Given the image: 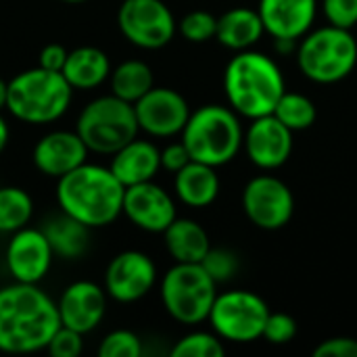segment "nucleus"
Masks as SVG:
<instances>
[{"mask_svg": "<svg viewBox=\"0 0 357 357\" xmlns=\"http://www.w3.org/2000/svg\"><path fill=\"white\" fill-rule=\"evenodd\" d=\"M61 326L59 307L38 284L10 282L0 287V351L38 354L48 347Z\"/></svg>", "mask_w": 357, "mask_h": 357, "instance_id": "1", "label": "nucleus"}, {"mask_svg": "<svg viewBox=\"0 0 357 357\" xmlns=\"http://www.w3.org/2000/svg\"><path fill=\"white\" fill-rule=\"evenodd\" d=\"M123 195L126 186L111 167L90 161L61 176L54 190L59 209L90 230L111 226L123 215Z\"/></svg>", "mask_w": 357, "mask_h": 357, "instance_id": "2", "label": "nucleus"}, {"mask_svg": "<svg viewBox=\"0 0 357 357\" xmlns=\"http://www.w3.org/2000/svg\"><path fill=\"white\" fill-rule=\"evenodd\" d=\"M224 90L228 105L247 119L274 113L284 94V75L278 63L257 50H241L230 59L224 71Z\"/></svg>", "mask_w": 357, "mask_h": 357, "instance_id": "3", "label": "nucleus"}, {"mask_svg": "<svg viewBox=\"0 0 357 357\" xmlns=\"http://www.w3.org/2000/svg\"><path fill=\"white\" fill-rule=\"evenodd\" d=\"M73 98V88L61 71L31 67L8 82L6 111L21 123L46 126L59 121Z\"/></svg>", "mask_w": 357, "mask_h": 357, "instance_id": "4", "label": "nucleus"}, {"mask_svg": "<svg viewBox=\"0 0 357 357\" xmlns=\"http://www.w3.org/2000/svg\"><path fill=\"white\" fill-rule=\"evenodd\" d=\"M243 138L245 130L238 113L224 105H203L197 111H190L182 130V142L192 161L213 167L230 163L243 149Z\"/></svg>", "mask_w": 357, "mask_h": 357, "instance_id": "5", "label": "nucleus"}, {"mask_svg": "<svg viewBox=\"0 0 357 357\" xmlns=\"http://www.w3.org/2000/svg\"><path fill=\"white\" fill-rule=\"evenodd\" d=\"M299 71L316 84H337L357 65V40L351 29L324 25L310 29L297 44Z\"/></svg>", "mask_w": 357, "mask_h": 357, "instance_id": "6", "label": "nucleus"}, {"mask_svg": "<svg viewBox=\"0 0 357 357\" xmlns=\"http://www.w3.org/2000/svg\"><path fill=\"white\" fill-rule=\"evenodd\" d=\"M75 132L82 136L90 153L113 155L140 132L134 105L115 94L90 100L77 115Z\"/></svg>", "mask_w": 357, "mask_h": 357, "instance_id": "7", "label": "nucleus"}, {"mask_svg": "<svg viewBox=\"0 0 357 357\" xmlns=\"http://www.w3.org/2000/svg\"><path fill=\"white\" fill-rule=\"evenodd\" d=\"M161 303L180 324H201L218 297V282L201 264H174L161 278Z\"/></svg>", "mask_w": 357, "mask_h": 357, "instance_id": "8", "label": "nucleus"}, {"mask_svg": "<svg viewBox=\"0 0 357 357\" xmlns=\"http://www.w3.org/2000/svg\"><path fill=\"white\" fill-rule=\"evenodd\" d=\"M268 316L270 307L257 293L226 291L218 293L207 320L222 341L253 343L261 339Z\"/></svg>", "mask_w": 357, "mask_h": 357, "instance_id": "9", "label": "nucleus"}, {"mask_svg": "<svg viewBox=\"0 0 357 357\" xmlns=\"http://www.w3.org/2000/svg\"><path fill=\"white\" fill-rule=\"evenodd\" d=\"M117 27L136 48L159 50L174 40L178 21L163 0H123L117 10Z\"/></svg>", "mask_w": 357, "mask_h": 357, "instance_id": "10", "label": "nucleus"}, {"mask_svg": "<svg viewBox=\"0 0 357 357\" xmlns=\"http://www.w3.org/2000/svg\"><path fill=\"white\" fill-rule=\"evenodd\" d=\"M243 209L249 222L261 230L284 228L295 213L293 190L274 176H255L243 190Z\"/></svg>", "mask_w": 357, "mask_h": 357, "instance_id": "11", "label": "nucleus"}, {"mask_svg": "<svg viewBox=\"0 0 357 357\" xmlns=\"http://www.w3.org/2000/svg\"><path fill=\"white\" fill-rule=\"evenodd\" d=\"M157 282L155 261L136 249L117 253L105 270L102 287L109 299L117 303H136L144 299Z\"/></svg>", "mask_w": 357, "mask_h": 357, "instance_id": "12", "label": "nucleus"}, {"mask_svg": "<svg viewBox=\"0 0 357 357\" xmlns=\"http://www.w3.org/2000/svg\"><path fill=\"white\" fill-rule=\"evenodd\" d=\"M54 251L42 228H21L10 234L4 249L6 272L15 282L40 284L54 261Z\"/></svg>", "mask_w": 357, "mask_h": 357, "instance_id": "13", "label": "nucleus"}, {"mask_svg": "<svg viewBox=\"0 0 357 357\" xmlns=\"http://www.w3.org/2000/svg\"><path fill=\"white\" fill-rule=\"evenodd\" d=\"M134 111L140 132L153 138H172L182 134L190 117L186 98L178 90L165 86H153L134 102Z\"/></svg>", "mask_w": 357, "mask_h": 357, "instance_id": "14", "label": "nucleus"}, {"mask_svg": "<svg viewBox=\"0 0 357 357\" xmlns=\"http://www.w3.org/2000/svg\"><path fill=\"white\" fill-rule=\"evenodd\" d=\"M293 134L295 132H291L272 113L255 117L245 130L243 149L249 161L259 169H278L291 159Z\"/></svg>", "mask_w": 357, "mask_h": 357, "instance_id": "15", "label": "nucleus"}, {"mask_svg": "<svg viewBox=\"0 0 357 357\" xmlns=\"http://www.w3.org/2000/svg\"><path fill=\"white\" fill-rule=\"evenodd\" d=\"M123 215L144 232L163 234L165 228L178 218V211L174 197L151 180L126 188Z\"/></svg>", "mask_w": 357, "mask_h": 357, "instance_id": "16", "label": "nucleus"}, {"mask_svg": "<svg viewBox=\"0 0 357 357\" xmlns=\"http://www.w3.org/2000/svg\"><path fill=\"white\" fill-rule=\"evenodd\" d=\"M109 295L105 287L92 280H75L63 289L56 307L61 324L73 328L82 335H88L98 328L107 314Z\"/></svg>", "mask_w": 357, "mask_h": 357, "instance_id": "17", "label": "nucleus"}, {"mask_svg": "<svg viewBox=\"0 0 357 357\" xmlns=\"http://www.w3.org/2000/svg\"><path fill=\"white\" fill-rule=\"evenodd\" d=\"M88 146L73 130H50L33 144L31 161L42 176L59 180L88 161Z\"/></svg>", "mask_w": 357, "mask_h": 357, "instance_id": "18", "label": "nucleus"}, {"mask_svg": "<svg viewBox=\"0 0 357 357\" xmlns=\"http://www.w3.org/2000/svg\"><path fill=\"white\" fill-rule=\"evenodd\" d=\"M257 13L268 36L299 42L316 21L318 0H259Z\"/></svg>", "mask_w": 357, "mask_h": 357, "instance_id": "19", "label": "nucleus"}, {"mask_svg": "<svg viewBox=\"0 0 357 357\" xmlns=\"http://www.w3.org/2000/svg\"><path fill=\"white\" fill-rule=\"evenodd\" d=\"M109 167L126 188L151 182L161 169V149H157L155 142L136 136L111 155Z\"/></svg>", "mask_w": 357, "mask_h": 357, "instance_id": "20", "label": "nucleus"}, {"mask_svg": "<svg viewBox=\"0 0 357 357\" xmlns=\"http://www.w3.org/2000/svg\"><path fill=\"white\" fill-rule=\"evenodd\" d=\"M174 192L188 207H209L220 195V176L213 165L190 161L174 174Z\"/></svg>", "mask_w": 357, "mask_h": 357, "instance_id": "21", "label": "nucleus"}, {"mask_svg": "<svg viewBox=\"0 0 357 357\" xmlns=\"http://www.w3.org/2000/svg\"><path fill=\"white\" fill-rule=\"evenodd\" d=\"M264 36H266V27L255 8L236 6L226 10L222 17H218L215 40L228 50L234 52L251 50Z\"/></svg>", "mask_w": 357, "mask_h": 357, "instance_id": "22", "label": "nucleus"}, {"mask_svg": "<svg viewBox=\"0 0 357 357\" xmlns=\"http://www.w3.org/2000/svg\"><path fill=\"white\" fill-rule=\"evenodd\" d=\"M109 54L96 46H79L69 50L63 65V75L73 90H94L102 86L111 75Z\"/></svg>", "mask_w": 357, "mask_h": 357, "instance_id": "23", "label": "nucleus"}, {"mask_svg": "<svg viewBox=\"0 0 357 357\" xmlns=\"http://www.w3.org/2000/svg\"><path fill=\"white\" fill-rule=\"evenodd\" d=\"M163 243L176 264H201L211 249L207 230L199 222L188 218H176L165 228Z\"/></svg>", "mask_w": 357, "mask_h": 357, "instance_id": "24", "label": "nucleus"}, {"mask_svg": "<svg viewBox=\"0 0 357 357\" xmlns=\"http://www.w3.org/2000/svg\"><path fill=\"white\" fill-rule=\"evenodd\" d=\"M52 251L61 259H79L90 245V228L61 211L42 226Z\"/></svg>", "mask_w": 357, "mask_h": 357, "instance_id": "25", "label": "nucleus"}, {"mask_svg": "<svg viewBox=\"0 0 357 357\" xmlns=\"http://www.w3.org/2000/svg\"><path fill=\"white\" fill-rule=\"evenodd\" d=\"M109 84H111V94L134 105L155 86V77H153V69L144 61L128 59L119 63L115 69H111Z\"/></svg>", "mask_w": 357, "mask_h": 357, "instance_id": "26", "label": "nucleus"}, {"mask_svg": "<svg viewBox=\"0 0 357 357\" xmlns=\"http://www.w3.org/2000/svg\"><path fill=\"white\" fill-rule=\"evenodd\" d=\"M33 199L21 186H0V234H13L29 226Z\"/></svg>", "mask_w": 357, "mask_h": 357, "instance_id": "27", "label": "nucleus"}, {"mask_svg": "<svg viewBox=\"0 0 357 357\" xmlns=\"http://www.w3.org/2000/svg\"><path fill=\"white\" fill-rule=\"evenodd\" d=\"M276 119H280L291 132H303L316 123L318 111L312 98L299 92H287L278 98L274 113Z\"/></svg>", "mask_w": 357, "mask_h": 357, "instance_id": "28", "label": "nucleus"}, {"mask_svg": "<svg viewBox=\"0 0 357 357\" xmlns=\"http://www.w3.org/2000/svg\"><path fill=\"white\" fill-rule=\"evenodd\" d=\"M224 354H226L224 341L215 333H203V331L184 335L172 347V357H222Z\"/></svg>", "mask_w": 357, "mask_h": 357, "instance_id": "29", "label": "nucleus"}, {"mask_svg": "<svg viewBox=\"0 0 357 357\" xmlns=\"http://www.w3.org/2000/svg\"><path fill=\"white\" fill-rule=\"evenodd\" d=\"M178 31L184 40L192 44H203L215 38L218 31V17L207 10H190L178 23Z\"/></svg>", "mask_w": 357, "mask_h": 357, "instance_id": "30", "label": "nucleus"}, {"mask_svg": "<svg viewBox=\"0 0 357 357\" xmlns=\"http://www.w3.org/2000/svg\"><path fill=\"white\" fill-rule=\"evenodd\" d=\"M201 266L220 284V282H228V280H232L236 276V272L241 268V259H238V255L232 249L211 247L207 251V255L203 257Z\"/></svg>", "mask_w": 357, "mask_h": 357, "instance_id": "31", "label": "nucleus"}, {"mask_svg": "<svg viewBox=\"0 0 357 357\" xmlns=\"http://www.w3.org/2000/svg\"><path fill=\"white\" fill-rule=\"evenodd\" d=\"M100 357H140L142 356V341L136 333L119 328L109 333L100 345H98Z\"/></svg>", "mask_w": 357, "mask_h": 357, "instance_id": "32", "label": "nucleus"}, {"mask_svg": "<svg viewBox=\"0 0 357 357\" xmlns=\"http://www.w3.org/2000/svg\"><path fill=\"white\" fill-rule=\"evenodd\" d=\"M297 337V322L293 316L284 314V312H270L266 326H264V335L261 339H266L272 345H287Z\"/></svg>", "mask_w": 357, "mask_h": 357, "instance_id": "33", "label": "nucleus"}, {"mask_svg": "<svg viewBox=\"0 0 357 357\" xmlns=\"http://www.w3.org/2000/svg\"><path fill=\"white\" fill-rule=\"evenodd\" d=\"M84 337L86 335L61 324L54 337L50 339L46 351L52 357H77L84 351Z\"/></svg>", "mask_w": 357, "mask_h": 357, "instance_id": "34", "label": "nucleus"}, {"mask_svg": "<svg viewBox=\"0 0 357 357\" xmlns=\"http://www.w3.org/2000/svg\"><path fill=\"white\" fill-rule=\"evenodd\" d=\"M324 17L331 25L354 29L357 25V0H324Z\"/></svg>", "mask_w": 357, "mask_h": 357, "instance_id": "35", "label": "nucleus"}, {"mask_svg": "<svg viewBox=\"0 0 357 357\" xmlns=\"http://www.w3.org/2000/svg\"><path fill=\"white\" fill-rule=\"evenodd\" d=\"M316 357H357V339L351 337H333L322 341L316 349Z\"/></svg>", "mask_w": 357, "mask_h": 357, "instance_id": "36", "label": "nucleus"}, {"mask_svg": "<svg viewBox=\"0 0 357 357\" xmlns=\"http://www.w3.org/2000/svg\"><path fill=\"white\" fill-rule=\"evenodd\" d=\"M192 161L186 144L180 140V142H169L165 149H161V169H167L172 174L180 172L184 165H188Z\"/></svg>", "mask_w": 357, "mask_h": 357, "instance_id": "37", "label": "nucleus"}, {"mask_svg": "<svg viewBox=\"0 0 357 357\" xmlns=\"http://www.w3.org/2000/svg\"><path fill=\"white\" fill-rule=\"evenodd\" d=\"M67 54H69V50L63 44H46L40 50L38 65L44 67V69H50V71H63V65L67 61Z\"/></svg>", "mask_w": 357, "mask_h": 357, "instance_id": "38", "label": "nucleus"}, {"mask_svg": "<svg viewBox=\"0 0 357 357\" xmlns=\"http://www.w3.org/2000/svg\"><path fill=\"white\" fill-rule=\"evenodd\" d=\"M8 138H10V128H8L6 119L2 117V113H0V155L8 144Z\"/></svg>", "mask_w": 357, "mask_h": 357, "instance_id": "39", "label": "nucleus"}, {"mask_svg": "<svg viewBox=\"0 0 357 357\" xmlns=\"http://www.w3.org/2000/svg\"><path fill=\"white\" fill-rule=\"evenodd\" d=\"M6 98H8V82L0 77V113L6 109Z\"/></svg>", "mask_w": 357, "mask_h": 357, "instance_id": "40", "label": "nucleus"}, {"mask_svg": "<svg viewBox=\"0 0 357 357\" xmlns=\"http://www.w3.org/2000/svg\"><path fill=\"white\" fill-rule=\"evenodd\" d=\"M63 2H69V4H82V2H88V0H63Z\"/></svg>", "mask_w": 357, "mask_h": 357, "instance_id": "41", "label": "nucleus"}]
</instances>
